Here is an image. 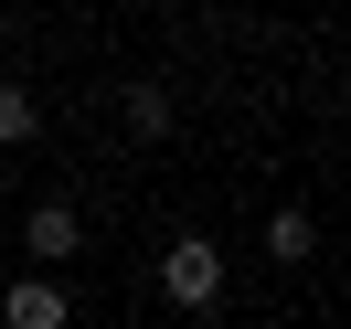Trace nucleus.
<instances>
[{
	"label": "nucleus",
	"mask_w": 351,
	"mask_h": 329,
	"mask_svg": "<svg viewBox=\"0 0 351 329\" xmlns=\"http://www.w3.org/2000/svg\"><path fill=\"white\" fill-rule=\"evenodd\" d=\"M160 298L171 308H213L223 298V244L213 234H181L171 255H160Z\"/></svg>",
	"instance_id": "1"
},
{
	"label": "nucleus",
	"mask_w": 351,
	"mask_h": 329,
	"mask_svg": "<svg viewBox=\"0 0 351 329\" xmlns=\"http://www.w3.org/2000/svg\"><path fill=\"white\" fill-rule=\"evenodd\" d=\"M32 128H43V96H32V85H11V75H0V149H22Z\"/></svg>",
	"instance_id": "4"
},
{
	"label": "nucleus",
	"mask_w": 351,
	"mask_h": 329,
	"mask_svg": "<svg viewBox=\"0 0 351 329\" xmlns=\"http://www.w3.org/2000/svg\"><path fill=\"white\" fill-rule=\"evenodd\" d=\"M128 128L160 138V128H171V96H160V85H128Z\"/></svg>",
	"instance_id": "6"
},
{
	"label": "nucleus",
	"mask_w": 351,
	"mask_h": 329,
	"mask_svg": "<svg viewBox=\"0 0 351 329\" xmlns=\"http://www.w3.org/2000/svg\"><path fill=\"white\" fill-rule=\"evenodd\" d=\"M308 244H319V223H308V213H277V223H266V255H277V265H298Z\"/></svg>",
	"instance_id": "5"
},
{
	"label": "nucleus",
	"mask_w": 351,
	"mask_h": 329,
	"mask_svg": "<svg viewBox=\"0 0 351 329\" xmlns=\"http://www.w3.org/2000/svg\"><path fill=\"white\" fill-rule=\"evenodd\" d=\"M22 244H32V265H53V255H75V244H86V223H75V202H32V223H22Z\"/></svg>",
	"instance_id": "3"
},
{
	"label": "nucleus",
	"mask_w": 351,
	"mask_h": 329,
	"mask_svg": "<svg viewBox=\"0 0 351 329\" xmlns=\"http://www.w3.org/2000/svg\"><path fill=\"white\" fill-rule=\"evenodd\" d=\"M0 329H75V308H64L53 276H22L11 298H0Z\"/></svg>",
	"instance_id": "2"
}]
</instances>
